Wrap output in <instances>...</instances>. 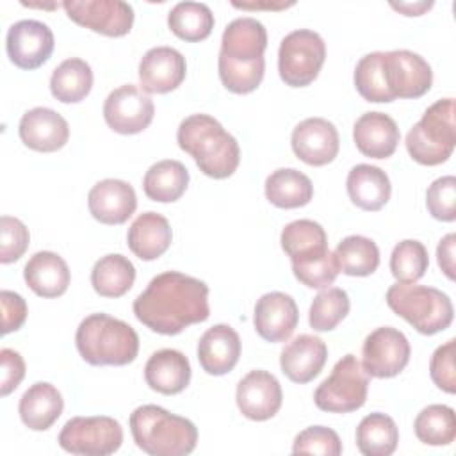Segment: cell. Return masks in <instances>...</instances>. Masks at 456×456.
Wrapping results in <instances>:
<instances>
[{
	"instance_id": "7402d4cb",
	"label": "cell",
	"mask_w": 456,
	"mask_h": 456,
	"mask_svg": "<svg viewBox=\"0 0 456 456\" xmlns=\"http://www.w3.org/2000/svg\"><path fill=\"white\" fill-rule=\"evenodd\" d=\"M328 360V347L322 338L303 333L285 344L280 354L281 372L292 383H308L321 374Z\"/></svg>"
},
{
	"instance_id": "b9f144b4",
	"label": "cell",
	"mask_w": 456,
	"mask_h": 456,
	"mask_svg": "<svg viewBox=\"0 0 456 456\" xmlns=\"http://www.w3.org/2000/svg\"><path fill=\"white\" fill-rule=\"evenodd\" d=\"M294 454H321L338 456L342 454V442L338 435L326 426H310L296 435L292 444Z\"/></svg>"
},
{
	"instance_id": "9c48e42d",
	"label": "cell",
	"mask_w": 456,
	"mask_h": 456,
	"mask_svg": "<svg viewBox=\"0 0 456 456\" xmlns=\"http://www.w3.org/2000/svg\"><path fill=\"white\" fill-rule=\"evenodd\" d=\"M324 59L326 45L317 32L310 28L292 30L280 43V78L290 87H306L317 78Z\"/></svg>"
},
{
	"instance_id": "9a60e30c",
	"label": "cell",
	"mask_w": 456,
	"mask_h": 456,
	"mask_svg": "<svg viewBox=\"0 0 456 456\" xmlns=\"http://www.w3.org/2000/svg\"><path fill=\"white\" fill-rule=\"evenodd\" d=\"M52 28L37 20H20L7 30L5 50L9 61L20 69H37L53 52Z\"/></svg>"
},
{
	"instance_id": "f35d334b",
	"label": "cell",
	"mask_w": 456,
	"mask_h": 456,
	"mask_svg": "<svg viewBox=\"0 0 456 456\" xmlns=\"http://www.w3.org/2000/svg\"><path fill=\"white\" fill-rule=\"evenodd\" d=\"M349 296L344 289L326 287L321 290L308 312V322L314 331H331L335 330L349 314Z\"/></svg>"
},
{
	"instance_id": "f1b7e54d",
	"label": "cell",
	"mask_w": 456,
	"mask_h": 456,
	"mask_svg": "<svg viewBox=\"0 0 456 456\" xmlns=\"http://www.w3.org/2000/svg\"><path fill=\"white\" fill-rule=\"evenodd\" d=\"M64 410L61 392L46 381L30 385L18 404L21 422L32 431H46L52 428Z\"/></svg>"
},
{
	"instance_id": "836d02e7",
	"label": "cell",
	"mask_w": 456,
	"mask_h": 456,
	"mask_svg": "<svg viewBox=\"0 0 456 456\" xmlns=\"http://www.w3.org/2000/svg\"><path fill=\"white\" fill-rule=\"evenodd\" d=\"M93 87V69L78 57L62 61L50 77L52 96L62 103L82 102Z\"/></svg>"
},
{
	"instance_id": "4316f807",
	"label": "cell",
	"mask_w": 456,
	"mask_h": 456,
	"mask_svg": "<svg viewBox=\"0 0 456 456\" xmlns=\"http://www.w3.org/2000/svg\"><path fill=\"white\" fill-rule=\"evenodd\" d=\"M280 242L292 265L308 264L330 253L324 228L312 219H296L285 224L280 235Z\"/></svg>"
},
{
	"instance_id": "f546056e",
	"label": "cell",
	"mask_w": 456,
	"mask_h": 456,
	"mask_svg": "<svg viewBox=\"0 0 456 456\" xmlns=\"http://www.w3.org/2000/svg\"><path fill=\"white\" fill-rule=\"evenodd\" d=\"M346 189L353 205L367 212L383 208L392 192L388 175L381 167L370 164H356L351 167L346 180Z\"/></svg>"
},
{
	"instance_id": "f6af8a7d",
	"label": "cell",
	"mask_w": 456,
	"mask_h": 456,
	"mask_svg": "<svg viewBox=\"0 0 456 456\" xmlns=\"http://www.w3.org/2000/svg\"><path fill=\"white\" fill-rule=\"evenodd\" d=\"M292 273H294L296 280L301 281L308 289H326L335 281V278L340 271H338L335 255L330 251L326 256H322L319 260L292 265Z\"/></svg>"
},
{
	"instance_id": "7a4b0ae2",
	"label": "cell",
	"mask_w": 456,
	"mask_h": 456,
	"mask_svg": "<svg viewBox=\"0 0 456 456\" xmlns=\"http://www.w3.org/2000/svg\"><path fill=\"white\" fill-rule=\"evenodd\" d=\"M265 48L267 30L258 20L242 16L230 21L223 32L217 57L223 86L235 94L253 93L264 78Z\"/></svg>"
},
{
	"instance_id": "8992f818",
	"label": "cell",
	"mask_w": 456,
	"mask_h": 456,
	"mask_svg": "<svg viewBox=\"0 0 456 456\" xmlns=\"http://www.w3.org/2000/svg\"><path fill=\"white\" fill-rule=\"evenodd\" d=\"M385 299L395 315L403 317L422 335L444 331L454 317L451 297L435 287L397 281L388 287Z\"/></svg>"
},
{
	"instance_id": "f907efd6",
	"label": "cell",
	"mask_w": 456,
	"mask_h": 456,
	"mask_svg": "<svg viewBox=\"0 0 456 456\" xmlns=\"http://www.w3.org/2000/svg\"><path fill=\"white\" fill-rule=\"evenodd\" d=\"M233 7L239 9H249V11H258V9H267V11H281L287 7H292L294 2H232Z\"/></svg>"
},
{
	"instance_id": "2e32d148",
	"label": "cell",
	"mask_w": 456,
	"mask_h": 456,
	"mask_svg": "<svg viewBox=\"0 0 456 456\" xmlns=\"http://www.w3.org/2000/svg\"><path fill=\"white\" fill-rule=\"evenodd\" d=\"M281 385L274 374L256 369L248 372L235 390V403L240 413L249 420H269L281 408Z\"/></svg>"
},
{
	"instance_id": "e0dca14e",
	"label": "cell",
	"mask_w": 456,
	"mask_h": 456,
	"mask_svg": "<svg viewBox=\"0 0 456 456\" xmlns=\"http://www.w3.org/2000/svg\"><path fill=\"white\" fill-rule=\"evenodd\" d=\"M290 144L299 160L319 167L335 160L340 139L331 121L324 118H306L294 126Z\"/></svg>"
},
{
	"instance_id": "681fc988",
	"label": "cell",
	"mask_w": 456,
	"mask_h": 456,
	"mask_svg": "<svg viewBox=\"0 0 456 456\" xmlns=\"http://www.w3.org/2000/svg\"><path fill=\"white\" fill-rule=\"evenodd\" d=\"M454 246H456V235L454 233H447L438 248H436V260H438V265L442 269V273L449 278V280H454Z\"/></svg>"
},
{
	"instance_id": "ba28073f",
	"label": "cell",
	"mask_w": 456,
	"mask_h": 456,
	"mask_svg": "<svg viewBox=\"0 0 456 456\" xmlns=\"http://www.w3.org/2000/svg\"><path fill=\"white\" fill-rule=\"evenodd\" d=\"M369 376L354 354L342 356L331 374L315 388L314 403L328 413H351L367 401Z\"/></svg>"
},
{
	"instance_id": "1f68e13d",
	"label": "cell",
	"mask_w": 456,
	"mask_h": 456,
	"mask_svg": "<svg viewBox=\"0 0 456 456\" xmlns=\"http://www.w3.org/2000/svg\"><path fill=\"white\" fill-rule=\"evenodd\" d=\"M189 185V171L180 160H159L146 171L142 178L144 194L151 201L173 203L182 198Z\"/></svg>"
},
{
	"instance_id": "d590c367",
	"label": "cell",
	"mask_w": 456,
	"mask_h": 456,
	"mask_svg": "<svg viewBox=\"0 0 456 456\" xmlns=\"http://www.w3.org/2000/svg\"><path fill=\"white\" fill-rule=\"evenodd\" d=\"M214 23L210 7L201 2H178L167 14L169 30L187 43L207 39Z\"/></svg>"
},
{
	"instance_id": "8d00e7d4",
	"label": "cell",
	"mask_w": 456,
	"mask_h": 456,
	"mask_svg": "<svg viewBox=\"0 0 456 456\" xmlns=\"http://www.w3.org/2000/svg\"><path fill=\"white\" fill-rule=\"evenodd\" d=\"M333 255L338 271L347 276H369L379 265V249L376 242L363 235H349L342 239Z\"/></svg>"
},
{
	"instance_id": "484cf974",
	"label": "cell",
	"mask_w": 456,
	"mask_h": 456,
	"mask_svg": "<svg viewBox=\"0 0 456 456\" xmlns=\"http://www.w3.org/2000/svg\"><path fill=\"white\" fill-rule=\"evenodd\" d=\"M173 240V232L169 221L157 212H142L139 214L128 228L126 242L130 251L144 260H155L162 256Z\"/></svg>"
},
{
	"instance_id": "ab89813d",
	"label": "cell",
	"mask_w": 456,
	"mask_h": 456,
	"mask_svg": "<svg viewBox=\"0 0 456 456\" xmlns=\"http://www.w3.org/2000/svg\"><path fill=\"white\" fill-rule=\"evenodd\" d=\"M381 55L383 52H372L363 55L354 68V87L358 94L372 103H388L394 102V96L390 94L385 75H383V66H381Z\"/></svg>"
},
{
	"instance_id": "6da1fadb",
	"label": "cell",
	"mask_w": 456,
	"mask_h": 456,
	"mask_svg": "<svg viewBox=\"0 0 456 456\" xmlns=\"http://www.w3.org/2000/svg\"><path fill=\"white\" fill-rule=\"evenodd\" d=\"M132 308L137 321L151 331L176 335L208 319V285L194 276L166 271L151 278Z\"/></svg>"
},
{
	"instance_id": "5bb4252c",
	"label": "cell",
	"mask_w": 456,
	"mask_h": 456,
	"mask_svg": "<svg viewBox=\"0 0 456 456\" xmlns=\"http://www.w3.org/2000/svg\"><path fill=\"white\" fill-rule=\"evenodd\" d=\"M381 66L387 87L395 98H420L433 84L431 66L424 57L410 50L383 52Z\"/></svg>"
},
{
	"instance_id": "7dc6e473",
	"label": "cell",
	"mask_w": 456,
	"mask_h": 456,
	"mask_svg": "<svg viewBox=\"0 0 456 456\" xmlns=\"http://www.w3.org/2000/svg\"><path fill=\"white\" fill-rule=\"evenodd\" d=\"M0 394L2 397H5L14 392L25 378V362L18 351L9 347H4L0 351Z\"/></svg>"
},
{
	"instance_id": "30bf717a",
	"label": "cell",
	"mask_w": 456,
	"mask_h": 456,
	"mask_svg": "<svg viewBox=\"0 0 456 456\" xmlns=\"http://www.w3.org/2000/svg\"><path fill=\"white\" fill-rule=\"evenodd\" d=\"M123 444L121 424L107 415L71 417L59 433V445L71 454L109 456Z\"/></svg>"
},
{
	"instance_id": "ac0fdd59",
	"label": "cell",
	"mask_w": 456,
	"mask_h": 456,
	"mask_svg": "<svg viewBox=\"0 0 456 456\" xmlns=\"http://www.w3.org/2000/svg\"><path fill=\"white\" fill-rule=\"evenodd\" d=\"M185 57L173 46L150 48L139 62V82L144 93L175 91L185 78Z\"/></svg>"
},
{
	"instance_id": "4fadbf2b",
	"label": "cell",
	"mask_w": 456,
	"mask_h": 456,
	"mask_svg": "<svg viewBox=\"0 0 456 456\" xmlns=\"http://www.w3.org/2000/svg\"><path fill=\"white\" fill-rule=\"evenodd\" d=\"M153 100L141 87L125 84L109 93L103 103V119L110 130L132 135L150 126L153 121Z\"/></svg>"
},
{
	"instance_id": "cb8c5ba5",
	"label": "cell",
	"mask_w": 456,
	"mask_h": 456,
	"mask_svg": "<svg viewBox=\"0 0 456 456\" xmlns=\"http://www.w3.org/2000/svg\"><path fill=\"white\" fill-rule=\"evenodd\" d=\"M240 337L228 324H214L198 342V362L210 376L228 374L239 362Z\"/></svg>"
},
{
	"instance_id": "ee69618b",
	"label": "cell",
	"mask_w": 456,
	"mask_h": 456,
	"mask_svg": "<svg viewBox=\"0 0 456 456\" xmlns=\"http://www.w3.org/2000/svg\"><path fill=\"white\" fill-rule=\"evenodd\" d=\"M30 242L28 228L12 216L0 217V262L12 264L20 260Z\"/></svg>"
},
{
	"instance_id": "7bdbcfd3",
	"label": "cell",
	"mask_w": 456,
	"mask_h": 456,
	"mask_svg": "<svg viewBox=\"0 0 456 456\" xmlns=\"http://www.w3.org/2000/svg\"><path fill=\"white\" fill-rule=\"evenodd\" d=\"M426 207L438 221L451 223L456 219V178L452 175L440 176L428 187Z\"/></svg>"
},
{
	"instance_id": "d6986e66",
	"label": "cell",
	"mask_w": 456,
	"mask_h": 456,
	"mask_svg": "<svg viewBox=\"0 0 456 456\" xmlns=\"http://www.w3.org/2000/svg\"><path fill=\"white\" fill-rule=\"evenodd\" d=\"M299 310L296 301L285 292H267L256 299L253 324L256 333L267 342H285L296 330Z\"/></svg>"
},
{
	"instance_id": "816d5d0a",
	"label": "cell",
	"mask_w": 456,
	"mask_h": 456,
	"mask_svg": "<svg viewBox=\"0 0 456 456\" xmlns=\"http://www.w3.org/2000/svg\"><path fill=\"white\" fill-rule=\"evenodd\" d=\"M390 5L395 11H401L404 16H420V14H424V11L433 7V2H415V4H411V2H404V4L392 2Z\"/></svg>"
},
{
	"instance_id": "4dcf8cb0",
	"label": "cell",
	"mask_w": 456,
	"mask_h": 456,
	"mask_svg": "<svg viewBox=\"0 0 456 456\" xmlns=\"http://www.w3.org/2000/svg\"><path fill=\"white\" fill-rule=\"evenodd\" d=\"M265 198L278 208H299L310 203L314 196L312 180L294 169L280 167L265 178Z\"/></svg>"
},
{
	"instance_id": "bcb514c9",
	"label": "cell",
	"mask_w": 456,
	"mask_h": 456,
	"mask_svg": "<svg viewBox=\"0 0 456 456\" xmlns=\"http://www.w3.org/2000/svg\"><path fill=\"white\" fill-rule=\"evenodd\" d=\"M454 347L456 340L449 338L445 344L438 346L429 360V376L433 383L447 392H456V370H454Z\"/></svg>"
},
{
	"instance_id": "d4e9b609",
	"label": "cell",
	"mask_w": 456,
	"mask_h": 456,
	"mask_svg": "<svg viewBox=\"0 0 456 456\" xmlns=\"http://www.w3.org/2000/svg\"><path fill=\"white\" fill-rule=\"evenodd\" d=\"M144 379L146 385L159 394H180L191 381V363L178 349H159L144 365Z\"/></svg>"
},
{
	"instance_id": "c3c4849f",
	"label": "cell",
	"mask_w": 456,
	"mask_h": 456,
	"mask_svg": "<svg viewBox=\"0 0 456 456\" xmlns=\"http://www.w3.org/2000/svg\"><path fill=\"white\" fill-rule=\"evenodd\" d=\"M0 306H2V335L18 331L23 326L28 314L25 299L18 292L2 290Z\"/></svg>"
},
{
	"instance_id": "60d3db41",
	"label": "cell",
	"mask_w": 456,
	"mask_h": 456,
	"mask_svg": "<svg viewBox=\"0 0 456 456\" xmlns=\"http://www.w3.org/2000/svg\"><path fill=\"white\" fill-rule=\"evenodd\" d=\"M428 265V249L415 239H404L392 249L390 273L401 283H415L426 274Z\"/></svg>"
},
{
	"instance_id": "d6a6232c",
	"label": "cell",
	"mask_w": 456,
	"mask_h": 456,
	"mask_svg": "<svg viewBox=\"0 0 456 456\" xmlns=\"http://www.w3.org/2000/svg\"><path fill=\"white\" fill-rule=\"evenodd\" d=\"M135 281L134 264L119 255L110 253L94 262L91 271V285L102 297H121Z\"/></svg>"
},
{
	"instance_id": "3957f363",
	"label": "cell",
	"mask_w": 456,
	"mask_h": 456,
	"mask_svg": "<svg viewBox=\"0 0 456 456\" xmlns=\"http://www.w3.org/2000/svg\"><path fill=\"white\" fill-rule=\"evenodd\" d=\"M176 141L194 159L200 171L210 178H228L239 167L240 148L237 139L208 114H191L182 119Z\"/></svg>"
},
{
	"instance_id": "277c9868",
	"label": "cell",
	"mask_w": 456,
	"mask_h": 456,
	"mask_svg": "<svg viewBox=\"0 0 456 456\" xmlns=\"http://www.w3.org/2000/svg\"><path fill=\"white\" fill-rule=\"evenodd\" d=\"M130 431L135 445L150 456H185L198 444L192 420L157 404L137 406L130 413Z\"/></svg>"
},
{
	"instance_id": "603a6c76",
	"label": "cell",
	"mask_w": 456,
	"mask_h": 456,
	"mask_svg": "<svg viewBox=\"0 0 456 456\" xmlns=\"http://www.w3.org/2000/svg\"><path fill=\"white\" fill-rule=\"evenodd\" d=\"M401 132L385 112H365L353 126V141L358 151L370 159H388L397 150Z\"/></svg>"
},
{
	"instance_id": "7c38bea8",
	"label": "cell",
	"mask_w": 456,
	"mask_h": 456,
	"mask_svg": "<svg viewBox=\"0 0 456 456\" xmlns=\"http://www.w3.org/2000/svg\"><path fill=\"white\" fill-rule=\"evenodd\" d=\"M62 7L77 25L109 37L126 36L134 25V9L123 0H66Z\"/></svg>"
},
{
	"instance_id": "44dd1931",
	"label": "cell",
	"mask_w": 456,
	"mask_h": 456,
	"mask_svg": "<svg viewBox=\"0 0 456 456\" xmlns=\"http://www.w3.org/2000/svg\"><path fill=\"white\" fill-rule=\"evenodd\" d=\"M91 216L103 224H123L137 208L134 187L118 178H105L94 183L87 194Z\"/></svg>"
},
{
	"instance_id": "ffe728a7",
	"label": "cell",
	"mask_w": 456,
	"mask_h": 456,
	"mask_svg": "<svg viewBox=\"0 0 456 456\" xmlns=\"http://www.w3.org/2000/svg\"><path fill=\"white\" fill-rule=\"evenodd\" d=\"M21 142L41 153L61 150L69 139L68 121L50 107H34L27 110L18 125Z\"/></svg>"
},
{
	"instance_id": "e575fe53",
	"label": "cell",
	"mask_w": 456,
	"mask_h": 456,
	"mask_svg": "<svg viewBox=\"0 0 456 456\" xmlns=\"http://www.w3.org/2000/svg\"><path fill=\"white\" fill-rule=\"evenodd\" d=\"M399 429L385 413L365 415L356 428V447L363 456H388L397 449Z\"/></svg>"
},
{
	"instance_id": "8fae6325",
	"label": "cell",
	"mask_w": 456,
	"mask_h": 456,
	"mask_svg": "<svg viewBox=\"0 0 456 456\" xmlns=\"http://www.w3.org/2000/svg\"><path fill=\"white\" fill-rule=\"evenodd\" d=\"M411 347L403 331L381 326L370 331L362 346V367L370 378H394L410 362Z\"/></svg>"
},
{
	"instance_id": "5b68a950",
	"label": "cell",
	"mask_w": 456,
	"mask_h": 456,
	"mask_svg": "<svg viewBox=\"0 0 456 456\" xmlns=\"http://www.w3.org/2000/svg\"><path fill=\"white\" fill-rule=\"evenodd\" d=\"M78 354L89 365H128L139 353L135 330L121 319L103 312L91 314L77 328Z\"/></svg>"
},
{
	"instance_id": "74e56055",
	"label": "cell",
	"mask_w": 456,
	"mask_h": 456,
	"mask_svg": "<svg viewBox=\"0 0 456 456\" xmlns=\"http://www.w3.org/2000/svg\"><path fill=\"white\" fill-rule=\"evenodd\" d=\"M415 436L426 445H449L456 438V415L447 404H429L415 417Z\"/></svg>"
},
{
	"instance_id": "52a82bcc",
	"label": "cell",
	"mask_w": 456,
	"mask_h": 456,
	"mask_svg": "<svg viewBox=\"0 0 456 456\" xmlns=\"http://www.w3.org/2000/svg\"><path fill=\"white\" fill-rule=\"evenodd\" d=\"M454 112V98L436 100L410 128L404 144L415 162L438 166L452 155L456 146Z\"/></svg>"
},
{
	"instance_id": "83f0119b",
	"label": "cell",
	"mask_w": 456,
	"mask_h": 456,
	"mask_svg": "<svg viewBox=\"0 0 456 456\" xmlns=\"http://www.w3.org/2000/svg\"><path fill=\"white\" fill-rule=\"evenodd\" d=\"M23 278L34 294L41 297H59L68 290L71 274L61 255L37 251L25 264Z\"/></svg>"
}]
</instances>
